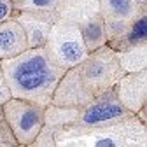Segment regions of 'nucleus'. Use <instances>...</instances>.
Masks as SVG:
<instances>
[{"label": "nucleus", "instance_id": "nucleus-1", "mask_svg": "<svg viewBox=\"0 0 147 147\" xmlns=\"http://www.w3.org/2000/svg\"><path fill=\"white\" fill-rule=\"evenodd\" d=\"M14 77L23 89H39L51 81V72L42 56H33L16 68Z\"/></svg>", "mask_w": 147, "mask_h": 147}, {"label": "nucleus", "instance_id": "nucleus-2", "mask_svg": "<svg viewBox=\"0 0 147 147\" xmlns=\"http://www.w3.org/2000/svg\"><path fill=\"white\" fill-rule=\"evenodd\" d=\"M121 114H123V110L117 105H96L86 112L84 121L86 123H100V121H109L112 117H117Z\"/></svg>", "mask_w": 147, "mask_h": 147}, {"label": "nucleus", "instance_id": "nucleus-3", "mask_svg": "<svg viewBox=\"0 0 147 147\" xmlns=\"http://www.w3.org/2000/svg\"><path fill=\"white\" fill-rule=\"evenodd\" d=\"M60 51L63 54V58L68 60V61H77L82 56V47H81V44L77 40H67V42H63L61 47H60Z\"/></svg>", "mask_w": 147, "mask_h": 147}, {"label": "nucleus", "instance_id": "nucleus-4", "mask_svg": "<svg viewBox=\"0 0 147 147\" xmlns=\"http://www.w3.org/2000/svg\"><path fill=\"white\" fill-rule=\"evenodd\" d=\"M37 121H39V116H37V112H35V110H26V112L21 116L20 126H21V130L28 131V130H32V128L37 124Z\"/></svg>", "mask_w": 147, "mask_h": 147}, {"label": "nucleus", "instance_id": "nucleus-5", "mask_svg": "<svg viewBox=\"0 0 147 147\" xmlns=\"http://www.w3.org/2000/svg\"><path fill=\"white\" fill-rule=\"evenodd\" d=\"M110 7L116 14H130L131 12V2L130 0H109Z\"/></svg>", "mask_w": 147, "mask_h": 147}, {"label": "nucleus", "instance_id": "nucleus-6", "mask_svg": "<svg viewBox=\"0 0 147 147\" xmlns=\"http://www.w3.org/2000/svg\"><path fill=\"white\" fill-rule=\"evenodd\" d=\"M147 20H145V18H142V20L135 25V28H133V32H131V37H130V39L135 42L137 39H144V37H145V33H147Z\"/></svg>", "mask_w": 147, "mask_h": 147}, {"label": "nucleus", "instance_id": "nucleus-7", "mask_svg": "<svg viewBox=\"0 0 147 147\" xmlns=\"http://www.w3.org/2000/svg\"><path fill=\"white\" fill-rule=\"evenodd\" d=\"M14 40H16V35H14L11 30H4V32H0V47L9 49V47H12Z\"/></svg>", "mask_w": 147, "mask_h": 147}, {"label": "nucleus", "instance_id": "nucleus-8", "mask_svg": "<svg viewBox=\"0 0 147 147\" xmlns=\"http://www.w3.org/2000/svg\"><path fill=\"white\" fill-rule=\"evenodd\" d=\"M98 147H110V145H114V140H110V138H103V140H98L96 142Z\"/></svg>", "mask_w": 147, "mask_h": 147}, {"label": "nucleus", "instance_id": "nucleus-9", "mask_svg": "<svg viewBox=\"0 0 147 147\" xmlns=\"http://www.w3.org/2000/svg\"><path fill=\"white\" fill-rule=\"evenodd\" d=\"M32 2L35 4V5H39V7H46V5H49L53 0H32Z\"/></svg>", "mask_w": 147, "mask_h": 147}, {"label": "nucleus", "instance_id": "nucleus-10", "mask_svg": "<svg viewBox=\"0 0 147 147\" xmlns=\"http://www.w3.org/2000/svg\"><path fill=\"white\" fill-rule=\"evenodd\" d=\"M5 14H7V5H5V2H2V0H0V20H2Z\"/></svg>", "mask_w": 147, "mask_h": 147}]
</instances>
